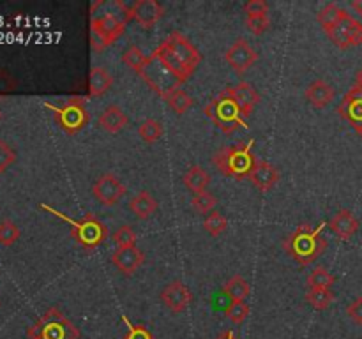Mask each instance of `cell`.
<instances>
[{
	"instance_id": "cell-1",
	"label": "cell",
	"mask_w": 362,
	"mask_h": 339,
	"mask_svg": "<svg viewBox=\"0 0 362 339\" xmlns=\"http://www.w3.org/2000/svg\"><path fill=\"white\" fill-rule=\"evenodd\" d=\"M152 59L173 78L179 85L189 80L202 62V53L197 46L179 30H173L158 48L152 52Z\"/></svg>"
},
{
	"instance_id": "cell-2",
	"label": "cell",
	"mask_w": 362,
	"mask_h": 339,
	"mask_svg": "<svg viewBox=\"0 0 362 339\" xmlns=\"http://www.w3.org/2000/svg\"><path fill=\"white\" fill-rule=\"evenodd\" d=\"M90 42L92 48L103 52L117 41L129 23L131 6L120 0L112 2H95L90 9Z\"/></svg>"
},
{
	"instance_id": "cell-3",
	"label": "cell",
	"mask_w": 362,
	"mask_h": 339,
	"mask_svg": "<svg viewBox=\"0 0 362 339\" xmlns=\"http://www.w3.org/2000/svg\"><path fill=\"white\" fill-rule=\"evenodd\" d=\"M325 226L327 222H320L317 228H311L310 225H300L296 232L286 237L283 247L299 263H313L327 249V240L322 237Z\"/></svg>"
},
{
	"instance_id": "cell-4",
	"label": "cell",
	"mask_w": 362,
	"mask_h": 339,
	"mask_svg": "<svg viewBox=\"0 0 362 339\" xmlns=\"http://www.w3.org/2000/svg\"><path fill=\"white\" fill-rule=\"evenodd\" d=\"M253 147L255 140H247V143L239 145V147H225L212 155V162L221 175L243 180L251 175L257 162Z\"/></svg>"
},
{
	"instance_id": "cell-5",
	"label": "cell",
	"mask_w": 362,
	"mask_h": 339,
	"mask_svg": "<svg viewBox=\"0 0 362 339\" xmlns=\"http://www.w3.org/2000/svg\"><path fill=\"white\" fill-rule=\"evenodd\" d=\"M42 208L52 212L53 215L60 218L62 221H66L71 226V237L80 244L85 249H95V247L101 246L103 242L108 237V228L105 226V222L99 221L94 214H85L81 219H73L69 215L62 214V212L55 210V208L48 207V205H42Z\"/></svg>"
},
{
	"instance_id": "cell-6",
	"label": "cell",
	"mask_w": 362,
	"mask_h": 339,
	"mask_svg": "<svg viewBox=\"0 0 362 339\" xmlns=\"http://www.w3.org/2000/svg\"><path fill=\"white\" fill-rule=\"evenodd\" d=\"M28 339H80L76 325L64 316L62 311L49 307L27 331Z\"/></svg>"
},
{
	"instance_id": "cell-7",
	"label": "cell",
	"mask_w": 362,
	"mask_h": 339,
	"mask_svg": "<svg viewBox=\"0 0 362 339\" xmlns=\"http://www.w3.org/2000/svg\"><path fill=\"white\" fill-rule=\"evenodd\" d=\"M204 113L225 134L235 133L237 129H247V122L240 113L239 106L233 102L230 95H226L225 90L205 105Z\"/></svg>"
},
{
	"instance_id": "cell-8",
	"label": "cell",
	"mask_w": 362,
	"mask_h": 339,
	"mask_svg": "<svg viewBox=\"0 0 362 339\" xmlns=\"http://www.w3.org/2000/svg\"><path fill=\"white\" fill-rule=\"evenodd\" d=\"M46 108L53 112V117L59 122V126L66 131L67 134L80 133L83 127H87L90 115H88L87 108H85L83 97H71L66 105L62 106H52L46 102Z\"/></svg>"
},
{
	"instance_id": "cell-9",
	"label": "cell",
	"mask_w": 362,
	"mask_h": 339,
	"mask_svg": "<svg viewBox=\"0 0 362 339\" xmlns=\"http://www.w3.org/2000/svg\"><path fill=\"white\" fill-rule=\"evenodd\" d=\"M324 32L341 49L362 44V23L359 20H356L352 14H349V11H343L338 21Z\"/></svg>"
},
{
	"instance_id": "cell-10",
	"label": "cell",
	"mask_w": 362,
	"mask_h": 339,
	"mask_svg": "<svg viewBox=\"0 0 362 339\" xmlns=\"http://www.w3.org/2000/svg\"><path fill=\"white\" fill-rule=\"evenodd\" d=\"M126 191V184L120 182L113 173H105L92 186V194L105 207H113L119 203Z\"/></svg>"
},
{
	"instance_id": "cell-11",
	"label": "cell",
	"mask_w": 362,
	"mask_h": 339,
	"mask_svg": "<svg viewBox=\"0 0 362 339\" xmlns=\"http://www.w3.org/2000/svg\"><path fill=\"white\" fill-rule=\"evenodd\" d=\"M225 60L230 64V67H232L235 73L243 74L246 73L253 64H257L258 53L251 48L250 42L244 41V39H239V41H235L228 49H226Z\"/></svg>"
},
{
	"instance_id": "cell-12",
	"label": "cell",
	"mask_w": 362,
	"mask_h": 339,
	"mask_svg": "<svg viewBox=\"0 0 362 339\" xmlns=\"http://www.w3.org/2000/svg\"><path fill=\"white\" fill-rule=\"evenodd\" d=\"M161 300L172 313H182L193 302V293L182 281H172L163 288Z\"/></svg>"
},
{
	"instance_id": "cell-13",
	"label": "cell",
	"mask_w": 362,
	"mask_h": 339,
	"mask_svg": "<svg viewBox=\"0 0 362 339\" xmlns=\"http://www.w3.org/2000/svg\"><path fill=\"white\" fill-rule=\"evenodd\" d=\"M225 92L226 95H230V97L233 99V102L239 106L244 119H247V117L255 112V108H257V105L262 99L260 94L257 92V88H255L253 85L247 83V81H240V83L233 85V87L225 88Z\"/></svg>"
},
{
	"instance_id": "cell-14",
	"label": "cell",
	"mask_w": 362,
	"mask_h": 339,
	"mask_svg": "<svg viewBox=\"0 0 362 339\" xmlns=\"http://www.w3.org/2000/svg\"><path fill=\"white\" fill-rule=\"evenodd\" d=\"M165 16V7L156 0H136L131 6V18L144 28H152Z\"/></svg>"
},
{
	"instance_id": "cell-15",
	"label": "cell",
	"mask_w": 362,
	"mask_h": 339,
	"mask_svg": "<svg viewBox=\"0 0 362 339\" xmlns=\"http://www.w3.org/2000/svg\"><path fill=\"white\" fill-rule=\"evenodd\" d=\"M145 254L144 251L138 249L136 246L117 247L115 253L112 254V263L122 272L124 275H133L138 268L144 265Z\"/></svg>"
},
{
	"instance_id": "cell-16",
	"label": "cell",
	"mask_w": 362,
	"mask_h": 339,
	"mask_svg": "<svg viewBox=\"0 0 362 339\" xmlns=\"http://www.w3.org/2000/svg\"><path fill=\"white\" fill-rule=\"evenodd\" d=\"M339 115L349 120L354 127L362 126V87L354 85L343 97L341 105L338 108Z\"/></svg>"
},
{
	"instance_id": "cell-17",
	"label": "cell",
	"mask_w": 362,
	"mask_h": 339,
	"mask_svg": "<svg viewBox=\"0 0 362 339\" xmlns=\"http://www.w3.org/2000/svg\"><path fill=\"white\" fill-rule=\"evenodd\" d=\"M250 180L253 182V186L257 187L262 193H267L272 187L278 184L279 180V172L274 165L267 161H257L255 162V168L251 172Z\"/></svg>"
},
{
	"instance_id": "cell-18",
	"label": "cell",
	"mask_w": 362,
	"mask_h": 339,
	"mask_svg": "<svg viewBox=\"0 0 362 339\" xmlns=\"http://www.w3.org/2000/svg\"><path fill=\"white\" fill-rule=\"evenodd\" d=\"M329 228L332 230L334 235H338L341 240H350L359 230V219L346 208L336 212L332 219L329 221Z\"/></svg>"
},
{
	"instance_id": "cell-19",
	"label": "cell",
	"mask_w": 362,
	"mask_h": 339,
	"mask_svg": "<svg viewBox=\"0 0 362 339\" xmlns=\"http://www.w3.org/2000/svg\"><path fill=\"white\" fill-rule=\"evenodd\" d=\"M127 124H129V119H127L126 112L119 105L106 106L105 112L99 115V126H101L103 131L110 134L120 133Z\"/></svg>"
},
{
	"instance_id": "cell-20",
	"label": "cell",
	"mask_w": 362,
	"mask_h": 339,
	"mask_svg": "<svg viewBox=\"0 0 362 339\" xmlns=\"http://www.w3.org/2000/svg\"><path fill=\"white\" fill-rule=\"evenodd\" d=\"M334 94L336 92H334V88H332V85L327 83V81H324V80L311 81L310 87L306 88L308 102L318 109L325 108V106L331 105L332 99H334Z\"/></svg>"
},
{
	"instance_id": "cell-21",
	"label": "cell",
	"mask_w": 362,
	"mask_h": 339,
	"mask_svg": "<svg viewBox=\"0 0 362 339\" xmlns=\"http://www.w3.org/2000/svg\"><path fill=\"white\" fill-rule=\"evenodd\" d=\"M113 85V76L105 67H92L88 73V97H98L108 92Z\"/></svg>"
},
{
	"instance_id": "cell-22",
	"label": "cell",
	"mask_w": 362,
	"mask_h": 339,
	"mask_svg": "<svg viewBox=\"0 0 362 339\" xmlns=\"http://www.w3.org/2000/svg\"><path fill=\"white\" fill-rule=\"evenodd\" d=\"M129 208L138 219H148L158 210V201H156V198L148 191H140L131 200Z\"/></svg>"
},
{
	"instance_id": "cell-23",
	"label": "cell",
	"mask_w": 362,
	"mask_h": 339,
	"mask_svg": "<svg viewBox=\"0 0 362 339\" xmlns=\"http://www.w3.org/2000/svg\"><path fill=\"white\" fill-rule=\"evenodd\" d=\"M182 182L186 184L187 189L193 191L194 194L205 193L209 184H211V175H209L202 166H191V168L184 173Z\"/></svg>"
},
{
	"instance_id": "cell-24",
	"label": "cell",
	"mask_w": 362,
	"mask_h": 339,
	"mask_svg": "<svg viewBox=\"0 0 362 339\" xmlns=\"http://www.w3.org/2000/svg\"><path fill=\"white\" fill-rule=\"evenodd\" d=\"M163 99L168 102V106L177 113V115H184L194 102L193 97L180 87L170 88V90L163 95Z\"/></svg>"
},
{
	"instance_id": "cell-25",
	"label": "cell",
	"mask_w": 362,
	"mask_h": 339,
	"mask_svg": "<svg viewBox=\"0 0 362 339\" xmlns=\"http://www.w3.org/2000/svg\"><path fill=\"white\" fill-rule=\"evenodd\" d=\"M122 62L126 64V66H129L134 73L140 74L141 76V74H144V71L147 69V66H148V56L145 55V53L141 52L138 46L133 44V46H129L126 52H124Z\"/></svg>"
},
{
	"instance_id": "cell-26",
	"label": "cell",
	"mask_w": 362,
	"mask_h": 339,
	"mask_svg": "<svg viewBox=\"0 0 362 339\" xmlns=\"http://www.w3.org/2000/svg\"><path fill=\"white\" fill-rule=\"evenodd\" d=\"M226 295L232 300H244L247 295H250V282L243 278V275H233L223 286Z\"/></svg>"
},
{
	"instance_id": "cell-27",
	"label": "cell",
	"mask_w": 362,
	"mask_h": 339,
	"mask_svg": "<svg viewBox=\"0 0 362 339\" xmlns=\"http://www.w3.org/2000/svg\"><path fill=\"white\" fill-rule=\"evenodd\" d=\"M306 300L318 311H325L334 302V293L331 288H308Z\"/></svg>"
},
{
	"instance_id": "cell-28",
	"label": "cell",
	"mask_w": 362,
	"mask_h": 339,
	"mask_svg": "<svg viewBox=\"0 0 362 339\" xmlns=\"http://www.w3.org/2000/svg\"><path fill=\"white\" fill-rule=\"evenodd\" d=\"M138 134L145 143H156L163 136V124L156 119H147L138 127Z\"/></svg>"
},
{
	"instance_id": "cell-29",
	"label": "cell",
	"mask_w": 362,
	"mask_h": 339,
	"mask_svg": "<svg viewBox=\"0 0 362 339\" xmlns=\"http://www.w3.org/2000/svg\"><path fill=\"white\" fill-rule=\"evenodd\" d=\"M336 282V278L324 267L315 268L308 278V288H331Z\"/></svg>"
},
{
	"instance_id": "cell-30",
	"label": "cell",
	"mask_w": 362,
	"mask_h": 339,
	"mask_svg": "<svg viewBox=\"0 0 362 339\" xmlns=\"http://www.w3.org/2000/svg\"><path fill=\"white\" fill-rule=\"evenodd\" d=\"M226 226H228V221H226L225 215H223L221 212H216V210H212L211 214H207V218H205L204 221L205 232L212 237L221 235V233L226 230Z\"/></svg>"
},
{
	"instance_id": "cell-31",
	"label": "cell",
	"mask_w": 362,
	"mask_h": 339,
	"mask_svg": "<svg viewBox=\"0 0 362 339\" xmlns=\"http://www.w3.org/2000/svg\"><path fill=\"white\" fill-rule=\"evenodd\" d=\"M191 205L194 207V210L200 212V214H211L214 210V207L218 205V198L211 193H198L194 194L193 200H191Z\"/></svg>"
},
{
	"instance_id": "cell-32",
	"label": "cell",
	"mask_w": 362,
	"mask_h": 339,
	"mask_svg": "<svg viewBox=\"0 0 362 339\" xmlns=\"http://www.w3.org/2000/svg\"><path fill=\"white\" fill-rule=\"evenodd\" d=\"M247 314H250V306L244 300H232V304L225 309V316L230 318L237 325L243 323Z\"/></svg>"
},
{
	"instance_id": "cell-33",
	"label": "cell",
	"mask_w": 362,
	"mask_h": 339,
	"mask_svg": "<svg viewBox=\"0 0 362 339\" xmlns=\"http://www.w3.org/2000/svg\"><path fill=\"white\" fill-rule=\"evenodd\" d=\"M18 239H20V230L13 221L6 219L0 222V244L2 246H13Z\"/></svg>"
},
{
	"instance_id": "cell-34",
	"label": "cell",
	"mask_w": 362,
	"mask_h": 339,
	"mask_svg": "<svg viewBox=\"0 0 362 339\" xmlns=\"http://www.w3.org/2000/svg\"><path fill=\"white\" fill-rule=\"evenodd\" d=\"M113 242L117 247H127V246H136V232L131 228L129 225H124L113 233Z\"/></svg>"
},
{
	"instance_id": "cell-35",
	"label": "cell",
	"mask_w": 362,
	"mask_h": 339,
	"mask_svg": "<svg viewBox=\"0 0 362 339\" xmlns=\"http://www.w3.org/2000/svg\"><path fill=\"white\" fill-rule=\"evenodd\" d=\"M246 27L253 35H262L264 32L269 30V27H271L269 14H262V16H247Z\"/></svg>"
},
{
	"instance_id": "cell-36",
	"label": "cell",
	"mask_w": 362,
	"mask_h": 339,
	"mask_svg": "<svg viewBox=\"0 0 362 339\" xmlns=\"http://www.w3.org/2000/svg\"><path fill=\"white\" fill-rule=\"evenodd\" d=\"M122 321L126 323V327H127V334L124 335V339H154V335H152V332L148 331L147 327H144V325L131 323L129 318H127L126 314L122 316Z\"/></svg>"
},
{
	"instance_id": "cell-37",
	"label": "cell",
	"mask_w": 362,
	"mask_h": 339,
	"mask_svg": "<svg viewBox=\"0 0 362 339\" xmlns=\"http://www.w3.org/2000/svg\"><path fill=\"white\" fill-rule=\"evenodd\" d=\"M14 161H16V152H14L6 141L0 140V173L6 172Z\"/></svg>"
},
{
	"instance_id": "cell-38",
	"label": "cell",
	"mask_w": 362,
	"mask_h": 339,
	"mask_svg": "<svg viewBox=\"0 0 362 339\" xmlns=\"http://www.w3.org/2000/svg\"><path fill=\"white\" fill-rule=\"evenodd\" d=\"M244 13L247 16H262V14H269V4L265 0H250L244 6Z\"/></svg>"
},
{
	"instance_id": "cell-39",
	"label": "cell",
	"mask_w": 362,
	"mask_h": 339,
	"mask_svg": "<svg viewBox=\"0 0 362 339\" xmlns=\"http://www.w3.org/2000/svg\"><path fill=\"white\" fill-rule=\"evenodd\" d=\"M16 88V78L7 69H0V94H9Z\"/></svg>"
},
{
	"instance_id": "cell-40",
	"label": "cell",
	"mask_w": 362,
	"mask_h": 339,
	"mask_svg": "<svg viewBox=\"0 0 362 339\" xmlns=\"http://www.w3.org/2000/svg\"><path fill=\"white\" fill-rule=\"evenodd\" d=\"M346 314H349L357 325H362V297H357V299L346 307Z\"/></svg>"
},
{
	"instance_id": "cell-41",
	"label": "cell",
	"mask_w": 362,
	"mask_h": 339,
	"mask_svg": "<svg viewBox=\"0 0 362 339\" xmlns=\"http://www.w3.org/2000/svg\"><path fill=\"white\" fill-rule=\"evenodd\" d=\"M216 339H237V335L233 334V331H225L218 335Z\"/></svg>"
},
{
	"instance_id": "cell-42",
	"label": "cell",
	"mask_w": 362,
	"mask_h": 339,
	"mask_svg": "<svg viewBox=\"0 0 362 339\" xmlns=\"http://www.w3.org/2000/svg\"><path fill=\"white\" fill-rule=\"evenodd\" d=\"M352 9L356 11V13L362 18V0H354V2H352Z\"/></svg>"
},
{
	"instance_id": "cell-43",
	"label": "cell",
	"mask_w": 362,
	"mask_h": 339,
	"mask_svg": "<svg viewBox=\"0 0 362 339\" xmlns=\"http://www.w3.org/2000/svg\"><path fill=\"white\" fill-rule=\"evenodd\" d=\"M356 85H359V87H362V67L359 71H357L356 74Z\"/></svg>"
},
{
	"instance_id": "cell-44",
	"label": "cell",
	"mask_w": 362,
	"mask_h": 339,
	"mask_svg": "<svg viewBox=\"0 0 362 339\" xmlns=\"http://www.w3.org/2000/svg\"><path fill=\"white\" fill-rule=\"evenodd\" d=\"M356 131H357V133H359L361 136H362V126H361V127H356Z\"/></svg>"
},
{
	"instance_id": "cell-45",
	"label": "cell",
	"mask_w": 362,
	"mask_h": 339,
	"mask_svg": "<svg viewBox=\"0 0 362 339\" xmlns=\"http://www.w3.org/2000/svg\"><path fill=\"white\" fill-rule=\"evenodd\" d=\"M0 119H2V112H0Z\"/></svg>"
}]
</instances>
